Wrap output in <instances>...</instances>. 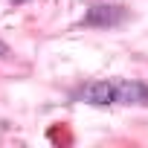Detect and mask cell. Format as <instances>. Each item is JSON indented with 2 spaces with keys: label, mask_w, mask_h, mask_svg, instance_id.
Here are the masks:
<instances>
[{
  "label": "cell",
  "mask_w": 148,
  "mask_h": 148,
  "mask_svg": "<svg viewBox=\"0 0 148 148\" xmlns=\"http://www.w3.org/2000/svg\"><path fill=\"white\" fill-rule=\"evenodd\" d=\"M82 99L90 105H148V87L128 79H108L82 87Z\"/></svg>",
  "instance_id": "obj_1"
}]
</instances>
